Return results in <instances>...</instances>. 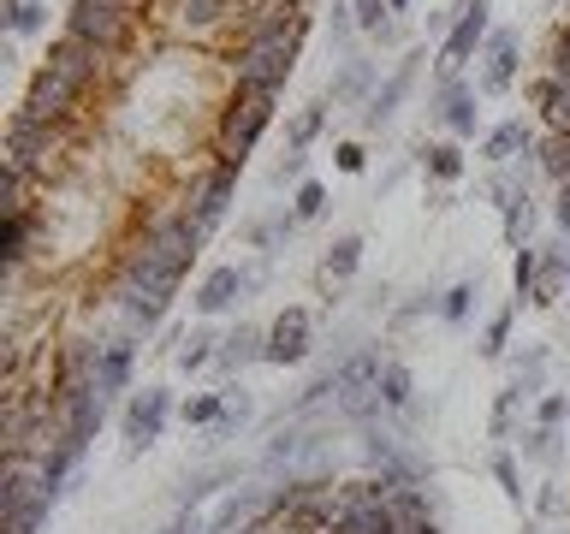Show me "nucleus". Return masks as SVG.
Segmentation results:
<instances>
[{"instance_id": "obj_3", "label": "nucleus", "mask_w": 570, "mask_h": 534, "mask_svg": "<svg viewBox=\"0 0 570 534\" xmlns=\"http://www.w3.org/2000/svg\"><path fill=\"white\" fill-rule=\"evenodd\" d=\"M42 66L53 71V78H66L71 89H83L89 101H101V96H114V78H119V60L114 53H101V48H89L78 42V36H53L48 53H42Z\"/></svg>"}, {"instance_id": "obj_22", "label": "nucleus", "mask_w": 570, "mask_h": 534, "mask_svg": "<svg viewBox=\"0 0 570 534\" xmlns=\"http://www.w3.org/2000/svg\"><path fill=\"white\" fill-rule=\"evenodd\" d=\"M374 392H381V404L392 409V416H404V409H410V392H416V374H410V368L399 363V356H386L381 386H374Z\"/></svg>"}, {"instance_id": "obj_4", "label": "nucleus", "mask_w": 570, "mask_h": 534, "mask_svg": "<svg viewBox=\"0 0 570 534\" xmlns=\"http://www.w3.org/2000/svg\"><path fill=\"white\" fill-rule=\"evenodd\" d=\"M274 107L279 101H267V96H232L220 107V119H214V149L208 160H232V167H244L249 149L262 142V131L274 125Z\"/></svg>"}, {"instance_id": "obj_39", "label": "nucleus", "mask_w": 570, "mask_h": 534, "mask_svg": "<svg viewBox=\"0 0 570 534\" xmlns=\"http://www.w3.org/2000/svg\"><path fill=\"white\" fill-rule=\"evenodd\" d=\"M511 320H517V309H499V315L488 320V333H481V356H505V338H511Z\"/></svg>"}, {"instance_id": "obj_17", "label": "nucleus", "mask_w": 570, "mask_h": 534, "mask_svg": "<svg viewBox=\"0 0 570 534\" xmlns=\"http://www.w3.org/2000/svg\"><path fill=\"white\" fill-rule=\"evenodd\" d=\"M529 101L541 107L547 131H570V83H564V78H552V71H541V78L529 83Z\"/></svg>"}, {"instance_id": "obj_41", "label": "nucleus", "mask_w": 570, "mask_h": 534, "mask_svg": "<svg viewBox=\"0 0 570 534\" xmlns=\"http://www.w3.org/2000/svg\"><path fill=\"white\" fill-rule=\"evenodd\" d=\"M570 505H564V487H559V481H541V493H534V516H564Z\"/></svg>"}, {"instance_id": "obj_14", "label": "nucleus", "mask_w": 570, "mask_h": 534, "mask_svg": "<svg viewBox=\"0 0 570 534\" xmlns=\"http://www.w3.org/2000/svg\"><path fill=\"white\" fill-rule=\"evenodd\" d=\"M416 60H422V53H404L399 71H392V78H386L381 89H374V101L363 107V131H381V125H386L392 113H399V101L410 96V78H416Z\"/></svg>"}, {"instance_id": "obj_35", "label": "nucleus", "mask_w": 570, "mask_h": 534, "mask_svg": "<svg viewBox=\"0 0 570 534\" xmlns=\"http://www.w3.org/2000/svg\"><path fill=\"white\" fill-rule=\"evenodd\" d=\"M570 422V392H541L534 398V427H559Z\"/></svg>"}, {"instance_id": "obj_19", "label": "nucleus", "mask_w": 570, "mask_h": 534, "mask_svg": "<svg viewBox=\"0 0 570 534\" xmlns=\"http://www.w3.org/2000/svg\"><path fill=\"white\" fill-rule=\"evenodd\" d=\"M356 267H363V238H356V231H338V238L321 249V274H327L333 285H345Z\"/></svg>"}, {"instance_id": "obj_30", "label": "nucleus", "mask_w": 570, "mask_h": 534, "mask_svg": "<svg viewBox=\"0 0 570 534\" xmlns=\"http://www.w3.org/2000/svg\"><path fill=\"white\" fill-rule=\"evenodd\" d=\"M303 178H309V149H285L274 160V172H267V185L285 190V185H303Z\"/></svg>"}, {"instance_id": "obj_43", "label": "nucleus", "mask_w": 570, "mask_h": 534, "mask_svg": "<svg viewBox=\"0 0 570 534\" xmlns=\"http://www.w3.org/2000/svg\"><path fill=\"white\" fill-rule=\"evenodd\" d=\"M552 226L570 231V185H559V196H552Z\"/></svg>"}, {"instance_id": "obj_25", "label": "nucleus", "mask_w": 570, "mask_h": 534, "mask_svg": "<svg viewBox=\"0 0 570 534\" xmlns=\"http://www.w3.org/2000/svg\"><path fill=\"white\" fill-rule=\"evenodd\" d=\"M48 511H53V498H48V493L18 498V505H7V534H42Z\"/></svg>"}, {"instance_id": "obj_40", "label": "nucleus", "mask_w": 570, "mask_h": 534, "mask_svg": "<svg viewBox=\"0 0 570 534\" xmlns=\"http://www.w3.org/2000/svg\"><path fill=\"white\" fill-rule=\"evenodd\" d=\"M327 30H333V42L345 48L351 36H356V12H351V0H333V12H327Z\"/></svg>"}, {"instance_id": "obj_6", "label": "nucleus", "mask_w": 570, "mask_h": 534, "mask_svg": "<svg viewBox=\"0 0 570 534\" xmlns=\"http://www.w3.org/2000/svg\"><path fill=\"white\" fill-rule=\"evenodd\" d=\"M309 350H315V315L303 303H285V315L267 327V363L297 368V363H309Z\"/></svg>"}, {"instance_id": "obj_33", "label": "nucleus", "mask_w": 570, "mask_h": 534, "mask_svg": "<svg viewBox=\"0 0 570 534\" xmlns=\"http://www.w3.org/2000/svg\"><path fill=\"white\" fill-rule=\"evenodd\" d=\"M517 404H523V392H517V386H505L493 398V439H511L517 434Z\"/></svg>"}, {"instance_id": "obj_16", "label": "nucleus", "mask_w": 570, "mask_h": 534, "mask_svg": "<svg viewBox=\"0 0 570 534\" xmlns=\"http://www.w3.org/2000/svg\"><path fill=\"white\" fill-rule=\"evenodd\" d=\"M564 291H570V249H541V274H534L529 303L534 309H552Z\"/></svg>"}, {"instance_id": "obj_28", "label": "nucleus", "mask_w": 570, "mask_h": 534, "mask_svg": "<svg viewBox=\"0 0 570 534\" xmlns=\"http://www.w3.org/2000/svg\"><path fill=\"white\" fill-rule=\"evenodd\" d=\"M220 416H226V392H196V398L178 404V422L185 427H214Z\"/></svg>"}, {"instance_id": "obj_36", "label": "nucleus", "mask_w": 570, "mask_h": 534, "mask_svg": "<svg viewBox=\"0 0 570 534\" xmlns=\"http://www.w3.org/2000/svg\"><path fill=\"white\" fill-rule=\"evenodd\" d=\"M534 274H541V249H517V261H511V285H517V297H529L534 291Z\"/></svg>"}, {"instance_id": "obj_38", "label": "nucleus", "mask_w": 570, "mask_h": 534, "mask_svg": "<svg viewBox=\"0 0 570 534\" xmlns=\"http://www.w3.org/2000/svg\"><path fill=\"white\" fill-rule=\"evenodd\" d=\"M493 481L505 487L511 505H523V475H517V457L511 452H493Z\"/></svg>"}, {"instance_id": "obj_5", "label": "nucleus", "mask_w": 570, "mask_h": 534, "mask_svg": "<svg viewBox=\"0 0 570 534\" xmlns=\"http://www.w3.org/2000/svg\"><path fill=\"white\" fill-rule=\"evenodd\" d=\"M167 416H173V386H142L125 398V457H137V452H149V445L167 434Z\"/></svg>"}, {"instance_id": "obj_20", "label": "nucleus", "mask_w": 570, "mask_h": 534, "mask_svg": "<svg viewBox=\"0 0 570 534\" xmlns=\"http://www.w3.org/2000/svg\"><path fill=\"white\" fill-rule=\"evenodd\" d=\"M220 481H238V469H232V463H208V469H190V475H185V487H178V511L208 505V493H220Z\"/></svg>"}, {"instance_id": "obj_11", "label": "nucleus", "mask_w": 570, "mask_h": 534, "mask_svg": "<svg viewBox=\"0 0 570 534\" xmlns=\"http://www.w3.org/2000/svg\"><path fill=\"white\" fill-rule=\"evenodd\" d=\"M267 363V327H256V320H238L226 338H220V356H214V374L220 380H238L244 368Z\"/></svg>"}, {"instance_id": "obj_34", "label": "nucleus", "mask_w": 570, "mask_h": 534, "mask_svg": "<svg viewBox=\"0 0 570 534\" xmlns=\"http://www.w3.org/2000/svg\"><path fill=\"white\" fill-rule=\"evenodd\" d=\"M321 208H327V185H321V178H303L297 196H292V214H297V220H315Z\"/></svg>"}, {"instance_id": "obj_1", "label": "nucleus", "mask_w": 570, "mask_h": 534, "mask_svg": "<svg viewBox=\"0 0 570 534\" xmlns=\"http://www.w3.org/2000/svg\"><path fill=\"white\" fill-rule=\"evenodd\" d=\"M149 30L178 48L238 53L249 42V0H160Z\"/></svg>"}, {"instance_id": "obj_45", "label": "nucleus", "mask_w": 570, "mask_h": 534, "mask_svg": "<svg viewBox=\"0 0 570 534\" xmlns=\"http://www.w3.org/2000/svg\"><path fill=\"white\" fill-rule=\"evenodd\" d=\"M523 534H541V523H529V528H523Z\"/></svg>"}, {"instance_id": "obj_29", "label": "nucleus", "mask_w": 570, "mask_h": 534, "mask_svg": "<svg viewBox=\"0 0 570 534\" xmlns=\"http://www.w3.org/2000/svg\"><path fill=\"white\" fill-rule=\"evenodd\" d=\"M428 178H440V185H452V178H463V149L458 142H428Z\"/></svg>"}, {"instance_id": "obj_42", "label": "nucleus", "mask_w": 570, "mask_h": 534, "mask_svg": "<svg viewBox=\"0 0 570 534\" xmlns=\"http://www.w3.org/2000/svg\"><path fill=\"white\" fill-rule=\"evenodd\" d=\"M338 172H363L368 167V149H363V142H338Z\"/></svg>"}, {"instance_id": "obj_27", "label": "nucleus", "mask_w": 570, "mask_h": 534, "mask_svg": "<svg viewBox=\"0 0 570 534\" xmlns=\"http://www.w3.org/2000/svg\"><path fill=\"white\" fill-rule=\"evenodd\" d=\"M511 386L523 392V398H541V392H547V350H541V345L517 356V374H511Z\"/></svg>"}, {"instance_id": "obj_21", "label": "nucleus", "mask_w": 570, "mask_h": 534, "mask_svg": "<svg viewBox=\"0 0 570 534\" xmlns=\"http://www.w3.org/2000/svg\"><path fill=\"white\" fill-rule=\"evenodd\" d=\"M534 167H541V178H552V185H570V131H547L534 142Z\"/></svg>"}, {"instance_id": "obj_37", "label": "nucleus", "mask_w": 570, "mask_h": 534, "mask_svg": "<svg viewBox=\"0 0 570 534\" xmlns=\"http://www.w3.org/2000/svg\"><path fill=\"white\" fill-rule=\"evenodd\" d=\"M351 12H356V30H368V36H381L392 24V7L386 0H351Z\"/></svg>"}, {"instance_id": "obj_31", "label": "nucleus", "mask_w": 570, "mask_h": 534, "mask_svg": "<svg viewBox=\"0 0 570 534\" xmlns=\"http://www.w3.org/2000/svg\"><path fill=\"white\" fill-rule=\"evenodd\" d=\"M547 71L570 83V18H559V24H552V36H547Z\"/></svg>"}, {"instance_id": "obj_12", "label": "nucleus", "mask_w": 570, "mask_h": 534, "mask_svg": "<svg viewBox=\"0 0 570 534\" xmlns=\"http://www.w3.org/2000/svg\"><path fill=\"white\" fill-rule=\"evenodd\" d=\"M131 368H137V338H107V350H101V368H96V392L107 404L125 398L131 392Z\"/></svg>"}, {"instance_id": "obj_23", "label": "nucleus", "mask_w": 570, "mask_h": 534, "mask_svg": "<svg viewBox=\"0 0 570 534\" xmlns=\"http://www.w3.org/2000/svg\"><path fill=\"white\" fill-rule=\"evenodd\" d=\"M327 131V96L309 101V107H297L292 125H285V149H309V142Z\"/></svg>"}, {"instance_id": "obj_26", "label": "nucleus", "mask_w": 570, "mask_h": 534, "mask_svg": "<svg viewBox=\"0 0 570 534\" xmlns=\"http://www.w3.org/2000/svg\"><path fill=\"white\" fill-rule=\"evenodd\" d=\"M517 445H523V463L559 469V427H523V434H517Z\"/></svg>"}, {"instance_id": "obj_44", "label": "nucleus", "mask_w": 570, "mask_h": 534, "mask_svg": "<svg viewBox=\"0 0 570 534\" xmlns=\"http://www.w3.org/2000/svg\"><path fill=\"white\" fill-rule=\"evenodd\" d=\"M386 7H392V12H410V0H386Z\"/></svg>"}, {"instance_id": "obj_10", "label": "nucleus", "mask_w": 570, "mask_h": 534, "mask_svg": "<svg viewBox=\"0 0 570 534\" xmlns=\"http://www.w3.org/2000/svg\"><path fill=\"white\" fill-rule=\"evenodd\" d=\"M249 297V267H238V261H226V267H214V274L196 285V315L203 320H214V315H232L238 303Z\"/></svg>"}, {"instance_id": "obj_13", "label": "nucleus", "mask_w": 570, "mask_h": 534, "mask_svg": "<svg viewBox=\"0 0 570 534\" xmlns=\"http://www.w3.org/2000/svg\"><path fill=\"white\" fill-rule=\"evenodd\" d=\"M374 78H381V71H374V60H363V53H345V66L327 78V101H333V107H351V101L368 107L374 89H381Z\"/></svg>"}, {"instance_id": "obj_9", "label": "nucleus", "mask_w": 570, "mask_h": 534, "mask_svg": "<svg viewBox=\"0 0 570 534\" xmlns=\"http://www.w3.org/2000/svg\"><path fill=\"white\" fill-rule=\"evenodd\" d=\"M481 89L463 83L458 71H440V89H434V119L445 125L452 137H475V119H481Z\"/></svg>"}, {"instance_id": "obj_15", "label": "nucleus", "mask_w": 570, "mask_h": 534, "mask_svg": "<svg viewBox=\"0 0 570 534\" xmlns=\"http://www.w3.org/2000/svg\"><path fill=\"white\" fill-rule=\"evenodd\" d=\"M517 155H534V131L529 119H499L488 137H481V160H493V167H511Z\"/></svg>"}, {"instance_id": "obj_32", "label": "nucleus", "mask_w": 570, "mask_h": 534, "mask_svg": "<svg viewBox=\"0 0 570 534\" xmlns=\"http://www.w3.org/2000/svg\"><path fill=\"white\" fill-rule=\"evenodd\" d=\"M470 309H475V285L470 279H458L452 291H440V315L452 320V327H458V320H470Z\"/></svg>"}, {"instance_id": "obj_2", "label": "nucleus", "mask_w": 570, "mask_h": 534, "mask_svg": "<svg viewBox=\"0 0 570 534\" xmlns=\"http://www.w3.org/2000/svg\"><path fill=\"white\" fill-rule=\"evenodd\" d=\"M142 30L131 12H125V0H71L66 7V36H78V42L114 53V60H125V53L142 48Z\"/></svg>"}, {"instance_id": "obj_24", "label": "nucleus", "mask_w": 570, "mask_h": 534, "mask_svg": "<svg viewBox=\"0 0 570 534\" xmlns=\"http://www.w3.org/2000/svg\"><path fill=\"white\" fill-rule=\"evenodd\" d=\"M0 24H7V36L18 42V36H36L48 24V7L42 0H0Z\"/></svg>"}, {"instance_id": "obj_8", "label": "nucleus", "mask_w": 570, "mask_h": 534, "mask_svg": "<svg viewBox=\"0 0 570 534\" xmlns=\"http://www.w3.org/2000/svg\"><path fill=\"white\" fill-rule=\"evenodd\" d=\"M517 66H523V36L499 24V30L488 36V48H481L475 89H481V96H505V89L517 83Z\"/></svg>"}, {"instance_id": "obj_7", "label": "nucleus", "mask_w": 570, "mask_h": 534, "mask_svg": "<svg viewBox=\"0 0 570 534\" xmlns=\"http://www.w3.org/2000/svg\"><path fill=\"white\" fill-rule=\"evenodd\" d=\"M488 36H493L488 0H458V24H452V36H445V48H440V71H463L481 48H488Z\"/></svg>"}, {"instance_id": "obj_18", "label": "nucleus", "mask_w": 570, "mask_h": 534, "mask_svg": "<svg viewBox=\"0 0 570 534\" xmlns=\"http://www.w3.org/2000/svg\"><path fill=\"white\" fill-rule=\"evenodd\" d=\"M220 338H226V333H214V327L185 333V345L173 350V368H178V374H203V368H214V356H220Z\"/></svg>"}]
</instances>
